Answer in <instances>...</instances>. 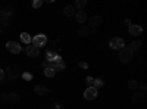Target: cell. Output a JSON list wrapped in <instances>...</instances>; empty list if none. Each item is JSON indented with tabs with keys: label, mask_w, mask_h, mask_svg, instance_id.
Segmentation results:
<instances>
[{
	"label": "cell",
	"mask_w": 147,
	"mask_h": 109,
	"mask_svg": "<svg viewBox=\"0 0 147 109\" xmlns=\"http://www.w3.org/2000/svg\"><path fill=\"white\" fill-rule=\"evenodd\" d=\"M119 59H121V62H129V60L132 59V52L129 47H122V49L119 50Z\"/></svg>",
	"instance_id": "2"
},
{
	"label": "cell",
	"mask_w": 147,
	"mask_h": 109,
	"mask_svg": "<svg viewBox=\"0 0 147 109\" xmlns=\"http://www.w3.org/2000/svg\"><path fill=\"white\" fill-rule=\"evenodd\" d=\"M93 80L94 78H91V77H85V84H88V86L91 87L93 86Z\"/></svg>",
	"instance_id": "26"
},
{
	"label": "cell",
	"mask_w": 147,
	"mask_h": 109,
	"mask_svg": "<svg viewBox=\"0 0 147 109\" xmlns=\"http://www.w3.org/2000/svg\"><path fill=\"white\" fill-rule=\"evenodd\" d=\"M34 91H35V94H44V93H47L49 91V89L46 87V86H35L34 87Z\"/></svg>",
	"instance_id": "14"
},
{
	"label": "cell",
	"mask_w": 147,
	"mask_h": 109,
	"mask_svg": "<svg viewBox=\"0 0 147 109\" xmlns=\"http://www.w3.org/2000/svg\"><path fill=\"white\" fill-rule=\"evenodd\" d=\"M125 24H127L128 27H131V25H132V24H131V21H129V19H125Z\"/></svg>",
	"instance_id": "30"
},
{
	"label": "cell",
	"mask_w": 147,
	"mask_h": 109,
	"mask_svg": "<svg viewBox=\"0 0 147 109\" xmlns=\"http://www.w3.org/2000/svg\"><path fill=\"white\" fill-rule=\"evenodd\" d=\"M140 47H141V41H132V43H131V46H129V49H131V52L134 53L136 50H138Z\"/></svg>",
	"instance_id": "20"
},
{
	"label": "cell",
	"mask_w": 147,
	"mask_h": 109,
	"mask_svg": "<svg viewBox=\"0 0 147 109\" xmlns=\"http://www.w3.org/2000/svg\"><path fill=\"white\" fill-rule=\"evenodd\" d=\"M0 19H2V15H0Z\"/></svg>",
	"instance_id": "33"
},
{
	"label": "cell",
	"mask_w": 147,
	"mask_h": 109,
	"mask_svg": "<svg viewBox=\"0 0 147 109\" xmlns=\"http://www.w3.org/2000/svg\"><path fill=\"white\" fill-rule=\"evenodd\" d=\"M2 99H3V100H7V99H9V96H7V94H3V96H2Z\"/></svg>",
	"instance_id": "32"
},
{
	"label": "cell",
	"mask_w": 147,
	"mask_h": 109,
	"mask_svg": "<svg viewBox=\"0 0 147 109\" xmlns=\"http://www.w3.org/2000/svg\"><path fill=\"white\" fill-rule=\"evenodd\" d=\"M80 66H81V68H84V69H87V68H88L87 62H80Z\"/></svg>",
	"instance_id": "27"
},
{
	"label": "cell",
	"mask_w": 147,
	"mask_h": 109,
	"mask_svg": "<svg viewBox=\"0 0 147 109\" xmlns=\"http://www.w3.org/2000/svg\"><path fill=\"white\" fill-rule=\"evenodd\" d=\"M55 74H56L55 69H52V68H44V75H46V77L52 78V77H55Z\"/></svg>",
	"instance_id": "21"
},
{
	"label": "cell",
	"mask_w": 147,
	"mask_h": 109,
	"mask_svg": "<svg viewBox=\"0 0 147 109\" xmlns=\"http://www.w3.org/2000/svg\"><path fill=\"white\" fill-rule=\"evenodd\" d=\"M32 46H35L37 49H40V47H44L46 46V43H47V37L44 34H37V35H34L32 37Z\"/></svg>",
	"instance_id": "3"
},
{
	"label": "cell",
	"mask_w": 147,
	"mask_h": 109,
	"mask_svg": "<svg viewBox=\"0 0 147 109\" xmlns=\"http://www.w3.org/2000/svg\"><path fill=\"white\" fill-rule=\"evenodd\" d=\"M6 74H7V77L10 80H15V78H18V77L22 75V71H21V68L18 65H9L6 68Z\"/></svg>",
	"instance_id": "1"
},
{
	"label": "cell",
	"mask_w": 147,
	"mask_h": 109,
	"mask_svg": "<svg viewBox=\"0 0 147 109\" xmlns=\"http://www.w3.org/2000/svg\"><path fill=\"white\" fill-rule=\"evenodd\" d=\"M128 31H129V35H140L143 32V28L140 25H131Z\"/></svg>",
	"instance_id": "12"
},
{
	"label": "cell",
	"mask_w": 147,
	"mask_h": 109,
	"mask_svg": "<svg viewBox=\"0 0 147 109\" xmlns=\"http://www.w3.org/2000/svg\"><path fill=\"white\" fill-rule=\"evenodd\" d=\"M127 87H128L129 90H137V89H138V83H137L136 80H129V81L127 83Z\"/></svg>",
	"instance_id": "17"
},
{
	"label": "cell",
	"mask_w": 147,
	"mask_h": 109,
	"mask_svg": "<svg viewBox=\"0 0 147 109\" xmlns=\"http://www.w3.org/2000/svg\"><path fill=\"white\" fill-rule=\"evenodd\" d=\"M3 78H5V71H3L2 68H0V81H2Z\"/></svg>",
	"instance_id": "28"
},
{
	"label": "cell",
	"mask_w": 147,
	"mask_h": 109,
	"mask_svg": "<svg viewBox=\"0 0 147 109\" xmlns=\"http://www.w3.org/2000/svg\"><path fill=\"white\" fill-rule=\"evenodd\" d=\"M140 87H141V91H146V89H147V86H146L144 83H141V84H140Z\"/></svg>",
	"instance_id": "29"
},
{
	"label": "cell",
	"mask_w": 147,
	"mask_h": 109,
	"mask_svg": "<svg viewBox=\"0 0 147 109\" xmlns=\"http://www.w3.org/2000/svg\"><path fill=\"white\" fill-rule=\"evenodd\" d=\"M41 5H43V0H34V2H32V7L34 9L41 7Z\"/></svg>",
	"instance_id": "25"
},
{
	"label": "cell",
	"mask_w": 147,
	"mask_h": 109,
	"mask_svg": "<svg viewBox=\"0 0 147 109\" xmlns=\"http://www.w3.org/2000/svg\"><path fill=\"white\" fill-rule=\"evenodd\" d=\"M109 46L112 47V49H115V50H121L122 47H125V41H124V39H121V37H115V39H112L109 41Z\"/></svg>",
	"instance_id": "5"
},
{
	"label": "cell",
	"mask_w": 147,
	"mask_h": 109,
	"mask_svg": "<svg viewBox=\"0 0 147 109\" xmlns=\"http://www.w3.org/2000/svg\"><path fill=\"white\" fill-rule=\"evenodd\" d=\"M146 100V93L144 91H136L132 94V102L134 103H144Z\"/></svg>",
	"instance_id": "9"
},
{
	"label": "cell",
	"mask_w": 147,
	"mask_h": 109,
	"mask_svg": "<svg viewBox=\"0 0 147 109\" xmlns=\"http://www.w3.org/2000/svg\"><path fill=\"white\" fill-rule=\"evenodd\" d=\"M9 25H10L9 18H3L2 16V19H0V28H5V27H9Z\"/></svg>",
	"instance_id": "22"
},
{
	"label": "cell",
	"mask_w": 147,
	"mask_h": 109,
	"mask_svg": "<svg viewBox=\"0 0 147 109\" xmlns=\"http://www.w3.org/2000/svg\"><path fill=\"white\" fill-rule=\"evenodd\" d=\"M53 109H62V106L60 105H53Z\"/></svg>",
	"instance_id": "31"
},
{
	"label": "cell",
	"mask_w": 147,
	"mask_h": 109,
	"mask_svg": "<svg viewBox=\"0 0 147 109\" xmlns=\"http://www.w3.org/2000/svg\"><path fill=\"white\" fill-rule=\"evenodd\" d=\"M19 37H21V40H22L24 43H25V44H30V43H31V40H32V37H31V35H30L28 32H21Z\"/></svg>",
	"instance_id": "15"
},
{
	"label": "cell",
	"mask_w": 147,
	"mask_h": 109,
	"mask_svg": "<svg viewBox=\"0 0 147 109\" xmlns=\"http://www.w3.org/2000/svg\"><path fill=\"white\" fill-rule=\"evenodd\" d=\"M38 53H40V49H37L35 46H28L27 47V55L30 58H37V56H38Z\"/></svg>",
	"instance_id": "11"
},
{
	"label": "cell",
	"mask_w": 147,
	"mask_h": 109,
	"mask_svg": "<svg viewBox=\"0 0 147 109\" xmlns=\"http://www.w3.org/2000/svg\"><path fill=\"white\" fill-rule=\"evenodd\" d=\"M9 102H12V103H19V100H21V97L16 94V93H10L9 94V99H7Z\"/></svg>",
	"instance_id": "18"
},
{
	"label": "cell",
	"mask_w": 147,
	"mask_h": 109,
	"mask_svg": "<svg viewBox=\"0 0 147 109\" xmlns=\"http://www.w3.org/2000/svg\"><path fill=\"white\" fill-rule=\"evenodd\" d=\"M85 5H87V2H85V0H77V2H75V7H78L80 10H81L82 7H85Z\"/></svg>",
	"instance_id": "23"
},
{
	"label": "cell",
	"mask_w": 147,
	"mask_h": 109,
	"mask_svg": "<svg viewBox=\"0 0 147 109\" xmlns=\"http://www.w3.org/2000/svg\"><path fill=\"white\" fill-rule=\"evenodd\" d=\"M84 97L87 99V100H94V99L97 97V89H94L93 86L88 87L87 90L84 91Z\"/></svg>",
	"instance_id": "7"
},
{
	"label": "cell",
	"mask_w": 147,
	"mask_h": 109,
	"mask_svg": "<svg viewBox=\"0 0 147 109\" xmlns=\"http://www.w3.org/2000/svg\"><path fill=\"white\" fill-rule=\"evenodd\" d=\"M102 24H103V18L99 16V15H94V16L90 18V27L91 28H97V27H100Z\"/></svg>",
	"instance_id": "8"
},
{
	"label": "cell",
	"mask_w": 147,
	"mask_h": 109,
	"mask_svg": "<svg viewBox=\"0 0 147 109\" xmlns=\"http://www.w3.org/2000/svg\"><path fill=\"white\" fill-rule=\"evenodd\" d=\"M78 34L81 35V37H85V35H88V34H90V27H87V25H82V27H80Z\"/></svg>",
	"instance_id": "16"
},
{
	"label": "cell",
	"mask_w": 147,
	"mask_h": 109,
	"mask_svg": "<svg viewBox=\"0 0 147 109\" xmlns=\"http://www.w3.org/2000/svg\"><path fill=\"white\" fill-rule=\"evenodd\" d=\"M6 49H7L10 53L18 55V53H21L22 47H21V44H19V43H16V41H7V43H6Z\"/></svg>",
	"instance_id": "6"
},
{
	"label": "cell",
	"mask_w": 147,
	"mask_h": 109,
	"mask_svg": "<svg viewBox=\"0 0 147 109\" xmlns=\"http://www.w3.org/2000/svg\"><path fill=\"white\" fill-rule=\"evenodd\" d=\"M24 80H25V81H31L32 80V75L30 74V72H22V75H21Z\"/></svg>",
	"instance_id": "24"
},
{
	"label": "cell",
	"mask_w": 147,
	"mask_h": 109,
	"mask_svg": "<svg viewBox=\"0 0 147 109\" xmlns=\"http://www.w3.org/2000/svg\"><path fill=\"white\" fill-rule=\"evenodd\" d=\"M103 84H105V81H103L102 78H96V80H93V87H94V89H100V87H103Z\"/></svg>",
	"instance_id": "19"
},
{
	"label": "cell",
	"mask_w": 147,
	"mask_h": 109,
	"mask_svg": "<svg viewBox=\"0 0 147 109\" xmlns=\"http://www.w3.org/2000/svg\"><path fill=\"white\" fill-rule=\"evenodd\" d=\"M75 21H77L78 24H84L85 21H87V14H85V12H82V10L75 12Z\"/></svg>",
	"instance_id": "10"
},
{
	"label": "cell",
	"mask_w": 147,
	"mask_h": 109,
	"mask_svg": "<svg viewBox=\"0 0 147 109\" xmlns=\"http://www.w3.org/2000/svg\"><path fill=\"white\" fill-rule=\"evenodd\" d=\"M63 14H65V16H68V18L74 16V15H75V7L71 6V5L65 6V9H63Z\"/></svg>",
	"instance_id": "13"
},
{
	"label": "cell",
	"mask_w": 147,
	"mask_h": 109,
	"mask_svg": "<svg viewBox=\"0 0 147 109\" xmlns=\"http://www.w3.org/2000/svg\"><path fill=\"white\" fill-rule=\"evenodd\" d=\"M46 59H47V62H57V64L62 62V56H60L59 53H56V50H53V49L47 50Z\"/></svg>",
	"instance_id": "4"
}]
</instances>
